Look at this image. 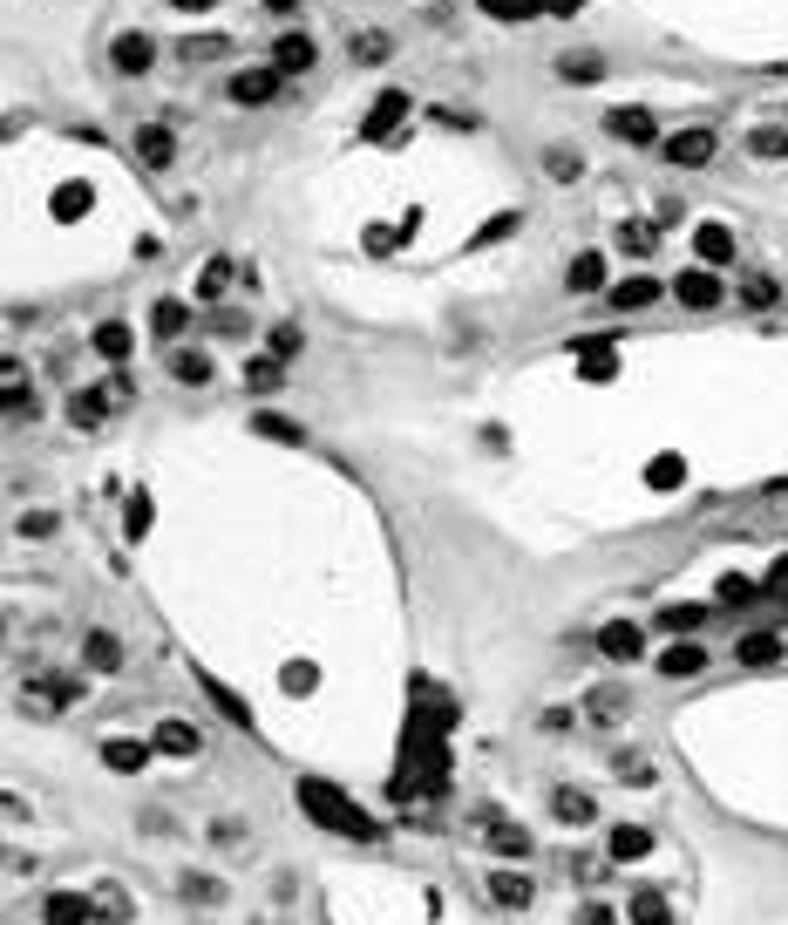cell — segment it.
I'll use <instances>...</instances> for the list:
<instances>
[{
	"mask_svg": "<svg viewBox=\"0 0 788 925\" xmlns=\"http://www.w3.org/2000/svg\"><path fill=\"white\" fill-rule=\"evenodd\" d=\"M633 925H673L667 891H633Z\"/></svg>",
	"mask_w": 788,
	"mask_h": 925,
	"instance_id": "35",
	"label": "cell"
},
{
	"mask_svg": "<svg viewBox=\"0 0 788 925\" xmlns=\"http://www.w3.org/2000/svg\"><path fill=\"white\" fill-rule=\"evenodd\" d=\"M598 654L605 660H639L646 654V627H633V620H612V627H598Z\"/></svg>",
	"mask_w": 788,
	"mask_h": 925,
	"instance_id": "8",
	"label": "cell"
},
{
	"mask_svg": "<svg viewBox=\"0 0 788 925\" xmlns=\"http://www.w3.org/2000/svg\"><path fill=\"white\" fill-rule=\"evenodd\" d=\"M693 245H701V259H714V266H728V259H734V238L720 232V225H701V238H693Z\"/></svg>",
	"mask_w": 788,
	"mask_h": 925,
	"instance_id": "37",
	"label": "cell"
},
{
	"mask_svg": "<svg viewBox=\"0 0 788 925\" xmlns=\"http://www.w3.org/2000/svg\"><path fill=\"white\" fill-rule=\"evenodd\" d=\"M279 82H286V75L266 61V69H238V75L225 82V96H232L238 109H266V103H279Z\"/></svg>",
	"mask_w": 788,
	"mask_h": 925,
	"instance_id": "2",
	"label": "cell"
},
{
	"mask_svg": "<svg viewBox=\"0 0 788 925\" xmlns=\"http://www.w3.org/2000/svg\"><path fill=\"white\" fill-rule=\"evenodd\" d=\"M557 75L564 82H598V75H605V55H598V48H572V55H557Z\"/></svg>",
	"mask_w": 788,
	"mask_h": 925,
	"instance_id": "23",
	"label": "cell"
},
{
	"mask_svg": "<svg viewBox=\"0 0 788 925\" xmlns=\"http://www.w3.org/2000/svg\"><path fill=\"white\" fill-rule=\"evenodd\" d=\"M652 300H659V280H652V272H639V280H625V286L605 293L612 314H639V306H652Z\"/></svg>",
	"mask_w": 788,
	"mask_h": 925,
	"instance_id": "21",
	"label": "cell"
},
{
	"mask_svg": "<svg viewBox=\"0 0 788 925\" xmlns=\"http://www.w3.org/2000/svg\"><path fill=\"white\" fill-rule=\"evenodd\" d=\"M612 769H619V783H633V789L659 783V769H652L646 756H633V749H612Z\"/></svg>",
	"mask_w": 788,
	"mask_h": 925,
	"instance_id": "34",
	"label": "cell"
},
{
	"mask_svg": "<svg viewBox=\"0 0 788 925\" xmlns=\"http://www.w3.org/2000/svg\"><path fill=\"white\" fill-rule=\"evenodd\" d=\"M680 306H693V314H701V306H714L720 300V280H714V272H680Z\"/></svg>",
	"mask_w": 788,
	"mask_h": 925,
	"instance_id": "29",
	"label": "cell"
},
{
	"mask_svg": "<svg viewBox=\"0 0 788 925\" xmlns=\"http://www.w3.org/2000/svg\"><path fill=\"white\" fill-rule=\"evenodd\" d=\"M0 646H8V620H0Z\"/></svg>",
	"mask_w": 788,
	"mask_h": 925,
	"instance_id": "51",
	"label": "cell"
},
{
	"mask_svg": "<svg viewBox=\"0 0 788 925\" xmlns=\"http://www.w3.org/2000/svg\"><path fill=\"white\" fill-rule=\"evenodd\" d=\"M605 857L612 865H639V857H652V830L646 823H612L605 830Z\"/></svg>",
	"mask_w": 788,
	"mask_h": 925,
	"instance_id": "9",
	"label": "cell"
},
{
	"mask_svg": "<svg viewBox=\"0 0 788 925\" xmlns=\"http://www.w3.org/2000/svg\"><path fill=\"white\" fill-rule=\"evenodd\" d=\"M211 375H217V361H211L204 348H177V354H170V382H184V388H204Z\"/></svg>",
	"mask_w": 788,
	"mask_h": 925,
	"instance_id": "18",
	"label": "cell"
},
{
	"mask_svg": "<svg viewBox=\"0 0 788 925\" xmlns=\"http://www.w3.org/2000/svg\"><path fill=\"white\" fill-rule=\"evenodd\" d=\"M483 851L490 857H503V865H530L538 857V844H530V830H517V823H483Z\"/></svg>",
	"mask_w": 788,
	"mask_h": 925,
	"instance_id": "4",
	"label": "cell"
},
{
	"mask_svg": "<svg viewBox=\"0 0 788 925\" xmlns=\"http://www.w3.org/2000/svg\"><path fill=\"white\" fill-rule=\"evenodd\" d=\"M55 531H61L55 511H27V517H21V538H55Z\"/></svg>",
	"mask_w": 788,
	"mask_h": 925,
	"instance_id": "44",
	"label": "cell"
},
{
	"mask_svg": "<svg viewBox=\"0 0 788 925\" xmlns=\"http://www.w3.org/2000/svg\"><path fill=\"white\" fill-rule=\"evenodd\" d=\"M232 286V259H204V272H198V300H217Z\"/></svg>",
	"mask_w": 788,
	"mask_h": 925,
	"instance_id": "39",
	"label": "cell"
},
{
	"mask_svg": "<svg viewBox=\"0 0 788 925\" xmlns=\"http://www.w3.org/2000/svg\"><path fill=\"white\" fill-rule=\"evenodd\" d=\"M266 8H272V14H293V8H299V0H266Z\"/></svg>",
	"mask_w": 788,
	"mask_h": 925,
	"instance_id": "50",
	"label": "cell"
},
{
	"mask_svg": "<svg viewBox=\"0 0 788 925\" xmlns=\"http://www.w3.org/2000/svg\"><path fill=\"white\" fill-rule=\"evenodd\" d=\"M156 55H164V48H156V35H116L109 42V61H116L122 75H150Z\"/></svg>",
	"mask_w": 788,
	"mask_h": 925,
	"instance_id": "7",
	"label": "cell"
},
{
	"mask_svg": "<svg viewBox=\"0 0 788 925\" xmlns=\"http://www.w3.org/2000/svg\"><path fill=\"white\" fill-rule=\"evenodd\" d=\"M741 300H748V306H775V280H748Z\"/></svg>",
	"mask_w": 788,
	"mask_h": 925,
	"instance_id": "48",
	"label": "cell"
},
{
	"mask_svg": "<svg viewBox=\"0 0 788 925\" xmlns=\"http://www.w3.org/2000/svg\"><path fill=\"white\" fill-rule=\"evenodd\" d=\"M741 660H748V667L781 660V640H775V633H748V640H741Z\"/></svg>",
	"mask_w": 788,
	"mask_h": 925,
	"instance_id": "38",
	"label": "cell"
},
{
	"mask_svg": "<svg viewBox=\"0 0 788 925\" xmlns=\"http://www.w3.org/2000/svg\"><path fill=\"white\" fill-rule=\"evenodd\" d=\"M564 286H572V293H598V286H605V253H578L572 272H564Z\"/></svg>",
	"mask_w": 788,
	"mask_h": 925,
	"instance_id": "27",
	"label": "cell"
},
{
	"mask_svg": "<svg viewBox=\"0 0 788 925\" xmlns=\"http://www.w3.org/2000/svg\"><path fill=\"white\" fill-rule=\"evenodd\" d=\"M572 878H578V885H605V878H612V857H591V851H572Z\"/></svg>",
	"mask_w": 788,
	"mask_h": 925,
	"instance_id": "40",
	"label": "cell"
},
{
	"mask_svg": "<svg viewBox=\"0 0 788 925\" xmlns=\"http://www.w3.org/2000/svg\"><path fill=\"white\" fill-rule=\"evenodd\" d=\"M0 415H8V422H35V415H42V395H35V382L0 388Z\"/></svg>",
	"mask_w": 788,
	"mask_h": 925,
	"instance_id": "25",
	"label": "cell"
},
{
	"mask_svg": "<svg viewBox=\"0 0 788 925\" xmlns=\"http://www.w3.org/2000/svg\"><path fill=\"white\" fill-rule=\"evenodd\" d=\"M299 796H306V817H313V823H333L340 838H374V817L354 810L340 789H327V783H299Z\"/></svg>",
	"mask_w": 788,
	"mask_h": 925,
	"instance_id": "1",
	"label": "cell"
},
{
	"mask_svg": "<svg viewBox=\"0 0 788 925\" xmlns=\"http://www.w3.org/2000/svg\"><path fill=\"white\" fill-rule=\"evenodd\" d=\"M150 333H156V341H184V333H191V306H184V300H156L150 306Z\"/></svg>",
	"mask_w": 788,
	"mask_h": 925,
	"instance_id": "16",
	"label": "cell"
},
{
	"mask_svg": "<svg viewBox=\"0 0 788 925\" xmlns=\"http://www.w3.org/2000/svg\"><path fill=\"white\" fill-rule=\"evenodd\" d=\"M714 150H720V137H714V130H680V137L659 143V157L680 164V171H701V164H714Z\"/></svg>",
	"mask_w": 788,
	"mask_h": 925,
	"instance_id": "3",
	"label": "cell"
},
{
	"mask_svg": "<svg viewBox=\"0 0 788 925\" xmlns=\"http://www.w3.org/2000/svg\"><path fill=\"white\" fill-rule=\"evenodd\" d=\"M707 667V640H673L667 654H659V674L667 681H686V674H701Z\"/></svg>",
	"mask_w": 788,
	"mask_h": 925,
	"instance_id": "14",
	"label": "cell"
},
{
	"mask_svg": "<svg viewBox=\"0 0 788 925\" xmlns=\"http://www.w3.org/2000/svg\"><path fill=\"white\" fill-rule=\"evenodd\" d=\"M544 171H551L557 184H578V177H585V157H578L572 143H551V150H544Z\"/></svg>",
	"mask_w": 788,
	"mask_h": 925,
	"instance_id": "33",
	"label": "cell"
},
{
	"mask_svg": "<svg viewBox=\"0 0 788 925\" xmlns=\"http://www.w3.org/2000/svg\"><path fill=\"white\" fill-rule=\"evenodd\" d=\"M170 8H177V14H211L217 0H170Z\"/></svg>",
	"mask_w": 788,
	"mask_h": 925,
	"instance_id": "49",
	"label": "cell"
},
{
	"mask_svg": "<svg viewBox=\"0 0 788 925\" xmlns=\"http://www.w3.org/2000/svg\"><path fill=\"white\" fill-rule=\"evenodd\" d=\"M551 817H557V823H598V796L578 789V783H557V789H551Z\"/></svg>",
	"mask_w": 788,
	"mask_h": 925,
	"instance_id": "13",
	"label": "cell"
},
{
	"mask_svg": "<svg viewBox=\"0 0 788 925\" xmlns=\"http://www.w3.org/2000/svg\"><path fill=\"white\" fill-rule=\"evenodd\" d=\"M103 762L116 769V776H137V769L150 762V742H130V735H116V742H103Z\"/></svg>",
	"mask_w": 788,
	"mask_h": 925,
	"instance_id": "24",
	"label": "cell"
},
{
	"mask_svg": "<svg viewBox=\"0 0 788 925\" xmlns=\"http://www.w3.org/2000/svg\"><path fill=\"white\" fill-rule=\"evenodd\" d=\"M625 707H633V694H625V688H612V681L585 694V715H591L598 728H612V722H625Z\"/></svg>",
	"mask_w": 788,
	"mask_h": 925,
	"instance_id": "17",
	"label": "cell"
},
{
	"mask_svg": "<svg viewBox=\"0 0 788 925\" xmlns=\"http://www.w3.org/2000/svg\"><path fill=\"white\" fill-rule=\"evenodd\" d=\"M707 620H714V606H667V612H659L652 627H659V633H680V640H686V633H701Z\"/></svg>",
	"mask_w": 788,
	"mask_h": 925,
	"instance_id": "26",
	"label": "cell"
},
{
	"mask_svg": "<svg viewBox=\"0 0 788 925\" xmlns=\"http://www.w3.org/2000/svg\"><path fill=\"white\" fill-rule=\"evenodd\" d=\"M204 333H225V341H238V333H245V314H238V306H217V314L204 320Z\"/></svg>",
	"mask_w": 788,
	"mask_h": 925,
	"instance_id": "43",
	"label": "cell"
},
{
	"mask_svg": "<svg viewBox=\"0 0 788 925\" xmlns=\"http://www.w3.org/2000/svg\"><path fill=\"white\" fill-rule=\"evenodd\" d=\"M266 348H272V361H293V354H299V348H306V333H299V327H293V320H279V327H272V333H266Z\"/></svg>",
	"mask_w": 788,
	"mask_h": 925,
	"instance_id": "36",
	"label": "cell"
},
{
	"mask_svg": "<svg viewBox=\"0 0 788 925\" xmlns=\"http://www.w3.org/2000/svg\"><path fill=\"white\" fill-rule=\"evenodd\" d=\"M184 899H191V905H225L232 899V891H225V878H204V871H184Z\"/></svg>",
	"mask_w": 788,
	"mask_h": 925,
	"instance_id": "32",
	"label": "cell"
},
{
	"mask_svg": "<svg viewBox=\"0 0 788 925\" xmlns=\"http://www.w3.org/2000/svg\"><path fill=\"white\" fill-rule=\"evenodd\" d=\"M245 388H251V395H279V388H286V361H272V354H259V361H251V367H245Z\"/></svg>",
	"mask_w": 788,
	"mask_h": 925,
	"instance_id": "30",
	"label": "cell"
},
{
	"mask_svg": "<svg viewBox=\"0 0 788 925\" xmlns=\"http://www.w3.org/2000/svg\"><path fill=\"white\" fill-rule=\"evenodd\" d=\"M259 436H279V443H299V422H293V415H259Z\"/></svg>",
	"mask_w": 788,
	"mask_h": 925,
	"instance_id": "45",
	"label": "cell"
},
{
	"mask_svg": "<svg viewBox=\"0 0 788 925\" xmlns=\"http://www.w3.org/2000/svg\"><path fill=\"white\" fill-rule=\"evenodd\" d=\"M748 150H754V157H788V130H754Z\"/></svg>",
	"mask_w": 788,
	"mask_h": 925,
	"instance_id": "42",
	"label": "cell"
},
{
	"mask_svg": "<svg viewBox=\"0 0 788 925\" xmlns=\"http://www.w3.org/2000/svg\"><path fill=\"white\" fill-rule=\"evenodd\" d=\"M82 667H89V674H116V667H122V640H116V633H89V640H82Z\"/></svg>",
	"mask_w": 788,
	"mask_h": 925,
	"instance_id": "22",
	"label": "cell"
},
{
	"mask_svg": "<svg viewBox=\"0 0 788 925\" xmlns=\"http://www.w3.org/2000/svg\"><path fill=\"white\" fill-rule=\"evenodd\" d=\"M137 157H143V171H170L177 137L164 130V122H143V130H137Z\"/></svg>",
	"mask_w": 788,
	"mask_h": 925,
	"instance_id": "15",
	"label": "cell"
},
{
	"mask_svg": "<svg viewBox=\"0 0 788 925\" xmlns=\"http://www.w3.org/2000/svg\"><path fill=\"white\" fill-rule=\"evenodd\" d=\"M388 55H395L388 35H374V27H367V35H354V61H388Z\"/></svg>",
	"mask_w": 788,
	"mask_h": 925,
	"instance_id": "41",
	"label": "cell"
},
{
	"mask_svg": "<svg viewBox=\"0 0 788 925\" xmlns=\"http://www.w3.org/2000/svg\"><path fill=\"white\" fill-rule=\"evenodd\" d=\"M27 707H75L82 701V674H35V681H27Z\"/></svg>",
	"mask_w": 788,
	"mask_h": 925,
	"instance_id": "10",
	"label": "cell"
},
{
	"mask_svg": "<svg viewBox=\"0 0 788 925\" xmlns=\"http://www.w3.org/2000/svg\"><path fill=\"white\" fill-rule=\"evenodd\" d=\"M96 354H103L109 367H122V361H130V327H122V320H103V327H96Z\"/></svg>",
	"mask_w": 788,
	"mask_h": 925,
	"instance_id": "31",
	"label": "cell"
},
{
	"mask_svg": "<svg viewBox=\"0 0 788 925\" xmlns=\"http://www.w3.org/2000/svg\"><path fill=\"white\" fill-rule=\"evenodd\" d=\"M266 61H272V69H279V75H306V69H313V61H320V48H313V35H279Z\"/></svg>",
	"mask_w": 788,
	"mask_h": 925,
	"instance_id": "11",
	"label": "cell"
},
{
	"mask_svg": "<svg viewBox=\"0 0 788 925\" xmlns=\"http://www.w3.org/2000/svg\"><path fill=\"white\" fill-rule=\"evenodd\" d=\"M89 905H96L103 925H130V891H122V885H96V891H89Z\"/></svg>",
	"mask_w": 788,
	"mask_h": 925,
	"instance_id": "28",
	"label": "cell"
},
{
	"mask_svg": "<svg viewBox=\"0 0 788 925\" xmlns=\"http://www.w3.org/2000/svg\"><path fill=\"white\" fill-rule=\"evenodd\" d=\"M578 925H619V912H612L605 899H585V905H578Z\"/></svg>",
	"mask_w": 788,
	"mask_h": 925,
	"instance_id": "47",
	"label": "cell"
},
{
	"mask_svg": "<svg viewBox=\"0 0 788 925\" xmlns=\"http://www.w3.org/2000/svg\"><path fill=\"white\" fill-rule=\"evenodd\" d=\"M69 422L75 429H103L109 422V388H75L69 395Z\"/></svg>",
	"mask_w": 788,
	"mask_h": 925,
	"instance_id": "19",
	"label": "cell"
},
{
	"mask_svg": "<svg viewBox=\"0 0 788 925\" xmlns=\"http://www.w3.org/2000/svg\"><path fill=\"white\" fill-rule=\"evenodd\" d=\"M483 899H490V905H503V912H530L538 885H530L524 871H483Z\"/></svg>",
	"mask_w": 788,
	"mask_h": 925,
	"instance_id": "5",
	"label": "cell"
},
{
	"mask_svg": "<svg viewBox=\"0 0 788 925\" xmlns=\"http://www.w3.org/2000/svg\"><path fill=\"white\" fill-rule=\"evenodd\" d=\"M198 749H204V735L191 722H177V715H164V722L150 728V756H177L184 762V756H198Z\"/></svg>",
	"mask_w": 788,
	"mask_h": 925,
	"instance_id": "6",
	"label": "cell"
},
{
	"mask_svg": "<svg viewBox=\"0 0 788 925\" xmlns=\"http://www.w3.org/2000/svg\"><path fill=\"white\" fill-rule=\"evenodd\" d=\"M605 130H612L619 143H633V150H652V143H659V122H652L646 109H612Z\"/></svg>",
	"mask_w": 788,
	"mask_h": 925,
	"instance_id": "12",
	"label": "cell"
},
{
	"mask_svg": "<svg viewBox=\"0 0 788 925\" xmlns=\"http://www.w3.org/2000/svg\"><path fill=\"white\" fill-rule=\"evenodd\" d=\"M42 918H48V925H89V918H96V905H89L82 891H48Z\"/></svg>",
	"mask_w": 788,
	"mask_h": 925,
	"instance_id": "20",
	"label": "cell"
},
{
	"mask_svg": "<svg viewBox=\"0 0 788 925\" xmlns=\"http://www.w3.org/2000/svg\"><path fill=\"white\" fill-rule=\"evenodd\" d=\"M619 245H625L633 259H652V232H646V225H625V232H619Z\"/></svg>",
	"mask_w": 788,
	"mask_h": 925,
	"instance_id": "46",
	"label": "cell"
}]
</instances>
